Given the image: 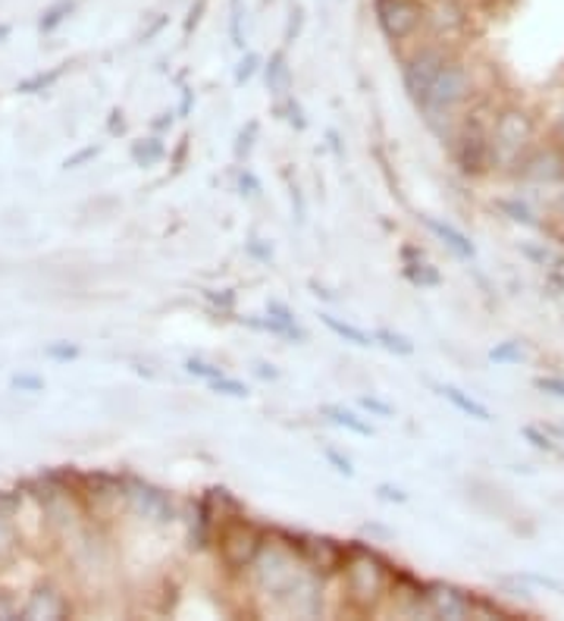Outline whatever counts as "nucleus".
<instances>
[{"mask_svg":"<svg viewBox=\"0 0 564 621\" xmlns=\"http://www.w3.org/2000/svg\"><path fill=\"white\" fill-rule=\"evenodd\" d=\"M208 386H211V393H216V396H229V399H248V396H251V389L245 386L242 380L229 377V374L211 380Z\"/></svg>","mask_w":564,"mask_h":621,"instance_id":"obj_34","label":"nucleus"},{"mask_svg":"<svg viewBox=\"0 0 564 621\" xmlns=\"http://www.w3.org/2000/svg\"><path fill=\"white\" fill-rule=\"evenodd\" d=\"M323 459L329 461L333 471H339V474H346V477H354V464H351L349 456H342L336 446H323Z\"/></svg>","mask_w":564,"mask_h":621,"instance_id":"obj_40","label":"nucleus"},{"mask_svg":"<svg viewBox=\"0 0 564 621\" xmlns=\"http://www.w3.org/2000/svg\"><path fill=\"white\" fill-rule=\"evenodd\" d=\"M258 70H264V57L258 54V51H245L242 60L236 63V85L245 88L248 82L258 76Z\"/></svg>","mask_w":564,"mask_h":621,"instance_id":"obj_35","label":"nucleus"},{"mask_svg":"<svg viewBox=\"0 0 564 621\" xmlns=\"http://www.w3.org/2000/svg\"><path fill=\"white\" fill-rule=\"evenodd\" d=\"M276 113H279L296 133H304V129H308V116H304V108H301V101H298L296 95H286L283 101H276Z\"/></svg>","mask_w":564,"mask_h":621,"instance_id":"obj_29","label":"nucleus"},{"mask_svg":"<svg viewBox=\"0 0 564 621\" xmlns=\"http://www.w3.org/2000/svg\"><path fill=\"white\" fill-rule=\"evenodd\" d=\"M66 616H70V599L54 584H38L23 606V619H66Z\"/></svg>","mask_w":564,"mask_h":621,"instance_id":"obj_14","label":"nucleus"},{"mask_svg":"<svg viewBox=\"0 0 564 621\" xmlns=\"http://www.w3.org/2000/svg\"><path fill=\"white\" fill-rule=\"evenodd\" d=\"M60 76H63V66L48 70V73H35V76H28V79L16 82V91H20V95H41V91L54 88Z\"/></svg>","mask_w":564,"mask_h":621,"instance_id":"obj_28","label":"nucleus"},{"mask_svg":"<svg viewBox=\"0 0 564 621\" xmlns=\"http://www.w3.org/2000/svg\"><path fill=\"white\" fill-rule=\"evenodd\" d=\"M392 568L389 562L367 549V546H349L342 581H346V596L358 612H374L376 606L389 596L392 587Z\"/></svg>","mask_w":564,"mask_h":621,"instance_id":"obj_2","label":"nucleus"},{"mask_svg":"<svg viewBox=\"0 0 564 621\" xmlns=\"http://www.w3.org/2000/svg\"><path fill=\"white\" fill-rule=\"evenodd\" d=\"M421 223H424L433 236L446 245L455 258H461V261H474V258H477V245L471 243V236H464L458 226L446 223V220H436V216H421Z\"/></svg>","mask_w":564,"mask_h":621,"instance_id":"obj_15","label":"nucleus"},{"mask_svg":"<svg viewBox=\"0 0 564 621\" xmlns=\"http://www.w3.org/2000/svg\"><path fill=\"white\" fill-rule=\"evenodd\" d=\"M489 126H492V116H489V123H486L484 113H480V110H474V113L464 120L461 133L455 136V148H452V154H455V166L464 173V176H484V173L492 170Z\"/></svg>","mask_w":564,"mask_h":621,"instance_id":"obj_6","label":"nucleus"},{"mask_svg":"<svg viewBox=\"0 0 564 621\" xmlns=\"http://www.w3.org/2000/svg\"><path fill=\"white\" fill-rule=\"evenodd\" d=\"M326 138H329V148H333V154H336V158H342L346 151H342V138H339V133H336V129H326Z\"/></svg>","mask_w":564,"mask_h":621,"instance_id":"obj_57","label":"nucleus"},{"mask_svg":"<svg viewBox=\"0 0 564 621\" xmlns=\"http://www.w3.org/2000/svg\"><path fill=\"white\" fill-rule=\"evenodd\" d=\"M374 20L389 45H402L421 35L424 0H374Z\"/></svg>","mask_w":564,"mask_h":621,"instance_id":"obj_8","label":"nucleus"},{"mask_svg":"<svg viewBox=\"0 0 564 621\" xmlns=\"http://www.w3.org/2000/svg\"><path fill=\"white\" fill-rule=\"evenodd\" d=\"M258 136H261V123L258 120H248V126H245L242 133L236 136V161H248L251 158V151H254V145H258Z\"/></svg>","mask_w":564,"mask_h":621,"instance_id":"obj_32","label":"nucleus"},{"mask_svg":"<svg viewBox=\"0 0 564 621\" xmlns=\"http://www.w3.org/2000/svg\"><path fill=\"white\" fill-rule=\"evenodd\" d=\"M402 273L404 280H408L411 286H417V289H436V286H442V273L436 271L433 264H427L424 258H421V261H408Z\"/></svg>","mask_w":564,"mask_h":621,"instance_id":"obj_24","label":"nucleus"},{"mask_svg":"<svg viewBox=\"0 0 564 621\" xmlns=\"http://www.w3.org/2000/svg\"><path fill=\"white\" fill-rule=\"evenodd\" d=\"M292 211H296L298 223H304V216H308V204H304V195H301L298 186H292Z\"/></svg>","mask_w":564,"mask_h":621,"instance_id":"obj_52","label":"nucleus"},{"mask_svg":"<svg viewBox=\"0 0 564 621\" xmlns=\"http://www.w3.org/2000/svg\"><path fill=\"white\" fill-rule=\"evenodd\" d=\"M471 95H474V70H471V63L452 57V60L446 63V70H442L430 85L427 98L417 104V110H421V116L427 120V126H430L436 136H446V126H449L452 113H455Z\"/></svg>","mask_w":564,"mask_h":621,"instance_id":"obj_3","label":"nucleus"},{"mask_svg":"<svg viewBox=\"0 0 564 621\" xmlns=\"http://www.w3.org/2000/svg\"><path fill=\"white\" fill-rule=\"evenodd\" d=\"M242 324L254 326V330H264V333H270V336L286 339V343H296V346L308 343V333H304L301 326L286 324V321H276V318H270V314H264V318H242Z\"/></svg>","mask_w":564,"mask_h":621,"instance_id":"obj_20","label":"nucleus"},{"mask_svg":"<svg viewBox=\"0 0 564 621\" xmlns=\"http://www.w3.org/2000/svg\"><path fill=\"white\" fill-rule=\"evenodd\" d=\"M436 389H439V396H442L452 408H458L461 414H467V418H474V421H484V424L492 421V411H489L480 399L467 396L464 389H458L452 383H442V386H436Z\"/></svg>","mask_w":564,"mask_h":621,"instance_id":"obj_18","label":"nucleus"},{"mask_svg":"<svg viewBox=\"0 0 564 621\" xmlns=\"http://www.w3.org/2000/svg\"><path fill=\"white\" fill-rule=\"evenodd\" d=\"M10 383H13V389H20V393H41V389H45V377H38V374H16Z\"/></svg>","mask_w":564,"mask_h":621,"instance_id":"obj_47","label":"nucleus"},{"mask_svg":"<svg viewBox=\"0 0 564 621\" xmlns=\"http://www.w3.org/2000/svg\"><path fill=\"white\" fill-rule=\"evenodd\" d=\"M204 10H208V0H195V3L188 7L186 26H183V35H186V38H191V32L201 26V20H204Z\"/></svg>","mask_w":564,"mask_h":621,"instance_id":"obj_43","label":"nucleus"},{"mask_svg":"<svg viewBox=\"0 0 564 621\" xmlns=\"http://www.w3.org/2000/svg\"><path fill=\"white\" fill-rule=\"evenodd\" d=\"M308 286H311V293H314V296H317V298H323V301H336V296H333L329 289H323V286H321V283H317V280H311Z\"/></svg>","mask_w":564,"mask_h":621,"instance_id":"obj_60","label":"nucleus"},{"mask_svg":"<svg viewBox=\"0 0 564 621\" xmlns=\"http://www.w3.org/2000/svg\"><path fill=\"white\" fill-rule=\"evenodd\" d=\"M267 314L270 318H276V321H286V324H298L296 311L286 305V301H279V298H270L267 301Z\"/></svg>","mask_w":564,"mask_h":621,"instance_id":"obj_44","label":"nucleus"},{"mask_svg":"<svg viewBox=\"0 0 564 621\" xmlns=\"http://www.w3.org/2000/svg\"><path fill=\"white\" fill-rule=\"evenodd\" d=\"M559 138L564 141V110H562V116H559Z\"/></svg>","mask_w":564,"mask_h":621,"instance_id":"obj_62","label":"nucleus"},{"mask_svg":"<svg viewBox=\"0 0 564 621\" xmlns=\"http://www.w3.org/2000/svg\"><path fill=\"white\" fill-rule=\"evenodd\" d=\"M166 23H170V16H161V20H158L154 26L145 28V32H141V41H151V38H154V35H158V32H161V28L166 26Z\"/></svg>","mask_w":564,"mask_h":621,"instance_id":"obj_59","label":"nucleus"},{"mask_svg":"<svg viewBox=\"0 0 564 621\" xmlns=\"http://www.w3.org/2000/svg\"><path fill=\"white\" fill-rule=\"evenodd\" d=\"M286 543H292L301 559L314 571L321 574H336L346 568V556H349V546L329 541V537H314V534H279Z\"/></svg>","mask_w":564,"mask_h":621,"instance_id":"obj_12","label":"nucleus"},{"mask_svg":"<svg viewBox=\"0 0 564 621\" xmlns=\"http://www.w3.org/2000/svg\"><path fill=\"white\" fill-rule=\"evenodd\" d=\"M421 603H424V616L427 619H477V596H471L467 591L455 587V584H446V581L424 584Z\"/></svg>","mask_w":564,"mask_h":621,"instance_id":"obj_10","label":"nucleus"},{"mask_svg":"<svg viewBox=\"0 0 564 621\" xmlns=\"http://www.w3.org/2000/svg\"><path fill=\"white\" fill-rule=\"evenodd\" d=\"M452 57H455L452 54V48L436 45V41H427V45H421L414 54L404 57L402 85H404V91H408V98H411L414 104H421V101L427 98L430 85L436 82V76L446 70V63H449Z\"/></svg>","mask_w":564,"mask_h":621,"instance_id":"obj_7","label":"nucleus"},{"mask_svg":"<svg viewBox=\"0 0 564 621\" xmlns=\"http://www.w3.org/2000/svg\"><path fill=\"white\" fill-rule=\"evenodd\" d=\"M186 374H191V377L204 380V383H211V380L223 377L226 371L220 368V364H211V361H204V358H186Z\"/></svg>","mask_w":564,"mask_h":621,"instance_id":"obj_36","label":"nucleus"},{"mask_svg":"<svg viewBox=\"0 0 564 621\" xmlns=\"http://www.w3.org/2000/svg\"><path fill=\"white\" fill-rule=\"evenodd\" d=\"M489 361H492L496 368L521 364V361H527V346H524L521 339H505V343H499V346L489 349Z\"/></svg>","mask_w":564,"mask_h":621,"instance_id":"obj_26","label":"nucleus"},{"mask_svg":"<svg viewBox=\"0 0 564 621\" xmlns=\"http://www.w3.org/2000/svg\"><path fill=\"white\" fill-rule=\"evenodd\" d=\"M321 414L329 421V424H336V427H342V431L354 433V436H374V427L361 418V414H354L351 408L346 406H323Z\"/></svg>","mask_w":564,"mask_h":621,"instance_id":"obj_21","label":"nucleus"},{"mask_svg":"<svg viewBox=\"0 0 564 621\" xmlns=\"http://www.w3.org/2000/svg\"><path fill=\"white\" fill-rule=\"evenodd\" d=\"M98 154H101V145H88V148H82V151H76L73 158H66V161H63V170H79L82 163L95 161Z\"/></svg>","mask_w":564,"mask_h":621,"instance_id":"obj_45","label":"nucleus"},{"mask_svg":"<svg viewBox=\"0 0 564 621\" xmlns=\"http://www.w3.org/2000/svg\"><path fill=\"white\" fill-rule=\"evenodd\" d=\"M248 254H251L254 261H261V264H270V261H273V245L254 236V239L248 243Z\"/></svg>","mask_w":564,"mask_h":621,"instance_id":"obj_49","label":"nucleus"},{"mask_svg":"<svg viewBox=\"0 0 564 621\" xmlns=\"http://www.w3.org/2000/svg\"><path fill=\"white\" fill-rule=\"evenodd\" d=\"M254 374L261 380H267V383H276V380H279V368L270 364V361H258V364H254Z\"/></svg>","mask_w":564,"mask_h":621,"instance_id":"obj_51","label":"nucleus"},{"mask_svg":"<svg viewBox=\"0 0 564 621\" xmlns=\"http://www.w3.org/2000/svg\"><path fill=\"white\" fill-rule=\"evenodd\" d=\"M264 82H267L270 98H276V101H283V98L292 91V66H289L286 48L273 51V54L264 60Z\"/></svg>","mask_w":564,"mask_h":621,"instance_id":"obj_16","label":"nucleus"},{"mask_svg":"<svg viewBox=\"0 0 564 621\" xmlns=\"http://www.w3.org/2000/svg\"><path fill=\"white\" fill-rule=\"evenodd\" d=\"M245 3L242 0H229V45L245 51Z\"/></svg>","mask_w":564,"mask_h":621,"instance_id":"obj_33","label":"nucleus"},{"mask_svg":"<svg viewBox=\"0 0 564 621\" xmlns=\"http://www.w3.org/2000/svg\"><path fill=\"white\" fill-rule=\"evenodd\" d=\"M173 120H176V113H173V110H166V113H161L151 126H154V133H163V129H170V126H173Z\"/></svg>","mask_w":564,"mask_h":621,"instance_id":"obj_55","label":"nucleus"},{"mask_svg":"<svg viewBox=\"0 0 564 621\" xmlns=\"http://www.w3.org/2000/svg\"><path fill=\"white\" fill-rule=\"evenodd\" d=\"M73 13H76V0H54V3L41 13L38 32H41V35H54L57 28L63 26Z\"/></svg>","mask_w":564,"mask_h":621,"instance_id":"obj_25","label":"nucleus"},{"mask_svg":"<svg viewBox=\"0 0 564 621\" xmlns=\"http://www.w3.org/2000/svg\"><path fill=\"white\" fill-rule=\"evenodd\" d=\"M204 301H208V308L216 311L220 318H229V314H236V289H208L204 293Z\"/></svg>","mask_w":564,"mask_h":621,"instance_id":"obj_30","label":"nucleus"},{"mask_svg":"<svg viewBox=\"0 0 564 621\" xmlns=\"http://www.w3.org/2000/svg\"><path fill=\"white\" fill-rule=\"evenodd\" d=\"M264 534L251 524V521H229L220 534H216V549L220 559L229 571H248L254 566L258 552L264 549Z\"/></svg>","mask_w":564,"mask_h":621,"instance_id":"obj_9","label":"nucleus"},{"mask_svg":"<svg viewBox=\"0 0 564 621\" xmlns=\"http://www.w3.org/2000/svg\"><path fill=\"white\" fill-rule=\"evenodd\" d=\"M82 355V349L76 343H51L48 349H45V358H51V361H60V364H66V361H76Z\"/></svg>","mask_w":564,"mask_h":621,"instance_id":"obj_39","label":"nucleus"},{"mask_svg":"<svg viewBox=\"0 0 564 621\" xmlns=\"http://www.w3.org/2000/svg\"><path fill=\"white\" fill-rule=\"evenodd\" d=\"M521 436H524L534 449H539V452H549V456H555V452H559V443L552 439V433L546 431V427L524 424V427H521Z\"/></svg>","mask_w":564,"mask_h":621,"instance_id":"obj_31","label":"nucleus"},{"mask_svg":"<svg viewBox=\"0 0 564 621\" xmlns=\"http://www.w3.org/2000/svg\"><path fill=\"white\" fill-rule=\"evenodd\" d=\"M301 32H304V7L296 3V7L289 10V23H286V35H283L286 48H289V45H296L298 38H301Z\"/></svg>","mask_w":564,"mask_h":621,"instance_id":"obj_38","label":"nucleus"},{"mask_svg":"<svg viewBox=\"0 0 564 621\" xmlns=\"http://www.w3.org/2000/svg\"><path fill=\"white\" fill-rule=\"evenodd\" d=\"M471 32V7L464 0H424V26L421 35L427 41L455 48Z\"/></svg>","mask_w":564,"mask_h":621,"instance_id":"obj_5","label":"nucleus"},{"mask_svg":"<svg viewBox=\"0 0 564 621\" xmlns=\"http://www.w3.org/2000/svg\"><path fill=\"white\" fill-rule=\"evenodd\" d=\"M10 38V26L7 23H0V41H7Z\"/></svg>","mask_w":564,"mask_h":621,"instance_id":"obj_61","label":"nucleus"},{"mask_svg":"<svg viewBox=\"0 0 564 621\" xmlns=\"http://www.w3.org/2000/svg\"><path fill=\"white\" fill-rule=\"evenodd\" d=\"M211 493L201 496V502H198V518H195V527H191V546L195 549H208L216 541V534H220V518L223 514L214 509V496Z\"/></svg>","mask_w":564,"mask_h":621,"instance_id":"obj_17","label":"nucleus"},{"mask_svg":"<svg viewBox=\"0 0 564 621\" xmlns=\"http://www.w3.org/2000/svg\"><path fill=\"white\" fill-rule=\"evenodd\" d=\"M10 619H23V606H20V599H13L10 594H0V621Z\"/></svg>","mask_w":564,"mask_h":621,"instance_id":"obj_48","label":"nucleus"},{"mask_svg":"<svg viewBox=\"0 0 564 621\" xmlns=\"http://www.w3.org/2000/svg\"><path fill=\"white\" fill-rule=\"evenodd\" d=\"M530 584H539V587H552V591H564L559 581H552V577H542V574H524Z\"/></svg>","mask_w":564,"mask_h":621,"instance_id":"obj_53","label":"nucleus"},{"mask_svg":"<svg viewBox=\"0 0 564 621\" xmlns=\"http://www.w3.org/2000/svg\"><path fill=\"white\" fill-rule=\"evenodd\" d=\"M13 549H16V534H13V527H10V521H7V514H3V506H0V562H3Z\"/></svg>","mask_w":564,"mask_h":621,"instance_id":"obj_41","label":"nucleus"},{"mask_svg":"<svg viewBox=\"0 0 564 621\" xmlns=\"http://www.w3.org/2000/svg\"><path fill=\"white\" fill-rule=\"evenodd\" d=\"M108 129H110V133H113V136L126 129V120H123V110H113V113H110Z\"/></svg>","mask_w":564,"mask_h":621,"instance_id":"obj_54","label":"nucleus"},{"mask_svg":"<svg viewBox=\"0 0 564 621\" xmlns=\"http://www.w3.org/2000/svg\"><path fill=\"white\" fill-rule=\"evenodd\" d=\"M376 496H379L383 502H396V506H404V502H408V493H404V489H399V486H392V484L376 486Z\"/></svg>","mask_w":564,"mask_h":621,"instance_id":"obj_50","label":"nucleus"},{"mask_svg":"<svg viewBox=\"0 0 564 621\" xmlns=\"http://www.w3.org/2000/svg\"><path fill=\"white\" fill-rule=\"evenodd\" d=\"M129 158H133L135 166H154V163H161L166 158V145L158 136L138 138L129 148Z\"/></svg>","mask_w":564,"mask_h":621,"instance_id":"obj_23","label":"nucleus"},{"mask_svg":"<svg viewBox=\"0 0 564 621\" xmlns=\"http://www.w3.org/2000/svg\"><path fill=\"white\" fill-rule=\"evenodd\" d=\"M514 176L530 186H555L564 179V151L559 145L530 148L514 166Z\"/></svg>","mask_w":564,"mask_h":621,"instance_id":"obj_11","label":"nucleus"},{"mask_svg":"<svg viewBox=\"0 0 564 621\" xmlns=\"http://www.w3.org/2000/svg\"><path fill=\"white\" fill-rule=\"evenodd\" d=\"M186 154H188V136L179 141V148H176V158H173V170H176V173L183 170V163H186Z\"/></svg>","mask_w":564,"mask_h":621,"instance_id":"obj_56","label":"nucleus"},{"mask_svg":"<svg viewBox=\"0 0 564 621\" xmlns=\"http://www.w3.org/2000/svg\"><path fill=\"white\" fill-rule=\"evenodd\" d=\"M376 346H383V349L389 351V355H399V358H408V355H414V343L402 336V333H396V330H376Z\"/></svg>","mask_w":564,"mask_h":621,"instance_id":"obj_27","label":"nucleus"},{"mask_svg":"<svg viewBox=\"0 0 564 621\" xmlns=\"http://www.w3.org/2000/svg\"><path fill=\"white\" fill-rule=\"evenodd\" d=\"M496 211L511 220V223H517V226H527V229H539L542 226V220L539 214L534 211V204H527V201H521V198H499L496 201Z\"/></svg>","mask_w":564,"mask_h":621,"instance_id":"obj_22","label":"nucleus"},{"mask_svg":"<svg viewBox=\"0 0 564 621\" xmlns=\"http://www.w3.org/2000/svg\"><path fill=\"white\" fill-rule=\"evenodd\" d=\"M191 104H195V91H191V88H186V91H183V101H179V110H176V113H179V116H188Z\"/></svg>","mask_w":564,"mask_h":621,"instance_id":"obj_58","label":"nucleus"},{"mask_svg":"<svg viewBox=\"0 0 564 621\" xmlns=\"http://www.w3.org/2000/svg\"><path fill=\"white\" fill-rule=\"evenodd\" d=\"M239 189H242V195H248V198H258V195L264 191V186H261V179L254 176V170L242 166V173H239Z\"/></svg>","mask_w":564,"mask_h":621,"instance_id":"obj_46","label":"nucleus"},{"mask_svg":"<svg viewBox=\"0 0 564 621\" xmlns=\"http://www.w3.org/2000/svg\"><path fill=\"white\" fill-rule=\"evenodd\" d=\"M358 402H361V408H364V411H371V414H376V418H396V406L383 402V399H379V396H374V393H371V396H361Z\"/></svg>","mask_w":564,"mask_h":621,"instance_id":"obj_42","label":"nucleus"},{"mask_svg":"<svg viewBox=\"0 0 564 621\" xmlns=\"http://www.w3.org/2000/svg\"><path fill=\"white\" fill-rule=\"evenodd\" d=\"M534 389H539L542 396H552V399L564 402V377H559V374H539L534 380Z\"/></svg>","mask_w":564,"mask_h":621,"instance_id":"obj_37","label":"nucleus"},{"mask_svg":"<svg viewBox=\"0 0 564 621\" xmlns=\"http://www.w3.org/2000/svg\"><path fill=\"white\" fill-rule=\"evenodd\" d=\"M248 571L254 591L267 596L273 609L298 619L323 616V574L301 559L292 543L267 541Z\"/></svg>","mask_w":564,"mask_h":621,"instance_id":"obj_1","label":"nucleus"},{"mask_svg":"<svg viewBox=\"0 0 564 621\" xmlns=\"http://www.w3.org/2000/svg\"><path fill=\"white\" fill-rule=\"evenodd\" d=\"M537 123L530 110L509 104L499 113H492L489 126V145H492V166H517V161L534 148Z\"/></svg>","mask_w":564,"mask_h":621,"instance_id":"obj_4","label":"nucleus"},{"mask_svg":"<svg viewBox=\"0 0 564 621\" xmlns=\"http://www.w3.org/2000/svg\"><path fill=\"white\" fill-rule=\"evenodd\" d=\"M321 324L326 326L329 333H336L339 339H346L351 346H358V349H374L376 346L374 333H367V330H361V326L349 324V321H342V318H336V314H329V311H321Z\"/></svg>","mask_w":564,"mask_h":621,"instance_id":"obj_19","label":"nucleus"},{"mask_svg":"<svg viewBox=\"0 0 564 621\" xmlns=\"http://www.w3.org/2000/svg\"><path fill=\"white\" fill-rule=\"evenodd\" d=\"M123 493L129 496V502H133V509L141 518H151V521H158V524H170V521H176V502L170 499V493H163L161 486H151L145 484V481H135L129 477L126 484H123Z\"/></svg>","mask_w":564,"mask_h":621,"instance_id":"obj_13","label":"nucleus"}]
</instances>
